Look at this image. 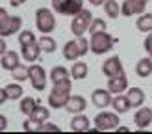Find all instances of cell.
<instances>
[{"instance_id": "1", "label": "cell", "mask_w": 152, "mask_h": 134, "mask_svg": "<svg viewBox=\"0 0 152 134\" xmlns=\"http://www.w3.org/2000/svg\"><path fill=\"white\" fill-rule=\"evenodd\" d=\"M71 88H72L71 78L61 80V82H56L54 88H52V91H50V95H48L50 108H56V110L65 108L67 102H69V99H71Z\"/></svg>"}, {"instance_id": "2", "label": "cell", "mask_w": 152, "mask_h": 134, "mask_svg": "<svg viewBox=\"0 0 152 134\" xmlns=\"http://www.w3.org/2000/svg\"><path fill=\"white\" fill-rule=\"evenodd\" d=\"M87 50H91V43L86 39V37H76L72 41H67L63 45V58L71 60V62H76L82 56L87 54Z\"/></svg>"}, {"instance_id": "3", "label": "cell", "mask_w": 152, "mask_h": 134, "mask_svg": "<svg viewBox=\"0 0 152 134\" xmlns=\"http://www.w3.org/2000/svg\"><path fill=\"white\" fill-rule=\"evenodd\" d=\"M20 26H22V19L19 15H7L6 7H0V35L10 37L20 32Z\"/></svg>"}, {"instance_id": "4", "label": "cell", "mask_w": 152, "mask_h": 134, "mask_svg": "<svg viewBox=\"0 0 152 134\" xmlns=\"http://www.w3.org/2000/svg\"><path fill=\"white\" fill-rule=\"evenodd\" d=\"M91 52L93 54H106V52H110L113 49V45L117 43V39L113 35H110L108 32H98V34H93L91 35Z\"/></svg>"}, {"instance_id": "5", "label": "cell", "mask_w": 152, "mask_h": 134, "mask_svg": "<svg viewBox=\"0 0 152 134\" xmlns=\"http://www.w3.org/2000/svg\"><path fill=\"white\" fill-rule=\"evenodd\" d=\"M35 26L41 34H52L56 30V19L48 7H37L35 11Z\"/></svg>"}, {"instance_id": "6", "label": "cell", "mask_w": 152, "mask_h": 134, "mask_svg": "<svg viewBox=\"0 0 152 134\" xmlns=\"http://www.w3.org/2000/svg\"><path fill=\"white\" fill-rule=\"evenodd\" d=\"M93 13L89 10H82L80 13H76L72 17V22H71V32L74 37H80L86 34V30H89L91 22H93Z\"/></svg>"}, {"instance_id": "7", "label": "cell", "mask_w": 152, "mask_h": 134, "mask_svg": "<svg viewBox=\"0 0 152 134\" xmlns=\"http://www.w3.org/2000/svg\"><path fill=\"white\" fill-rule=\"evenodd\" d=\"M119 125V116L113 112H100L95 116V127H98L100 130H117Z\"/></svg>"}, {"instance_id": "8", "label": "cell", "mask_w": 152, "mask_h": 134, "mask_svg": "<svg viewBox=\"0 0 152 134\" xmlns=\"http://www.w3.org/2000/svg\"><path fill=\"white\" fill-rule=\"evenodd\" d=\"M28 73H30V82H32L34 89H37V91H43L45 88H47V73H45V69L41 65H30L28 67Z\"/></svg>"}, {"instance_id": "9", "label": "cell", "mask_w": 152, "mask_h": 134, "mask_svg": "<svg viewBox=\"0 0 152 134\" xmlns=\"http://www.w3.org/2000/svg\"><path fill=\"white\" fill-rule=\"evenodd\" d=\"M150 0H124L121 4V13L124 17H132V15H141L145 13V7Z\"/></svg>"}, {"instance_id": "10", "label": "cell", "mask_w": 152, "mask_h": 134, "mask_svg": "<svg viewBox=\"0 0 152 134\" xmlns=\"http://www.w3.org/2000/svg\"><path fill=\"white\" fill-rule=\"evenodd\" d=\"M91 101L96 108H108L110 104L113 102V93L110 89H95L93 93H91Z\"/></svg>"}, {"instance_id": "11", "label": "cell", "mask_w": 152, "mask_h": 134, "mask_svg": "<svg viewBox=\"0 0 152 134\" xmlns=\"http://www.w3.org/2000/svg\"><path fill=\"white\" fill-rule=\"evenodd\" d=\"M102 73H104L108 78L115 77V74L124 73V69H123V62H121V58H119V56H111V58H108V60H106V62L102 63Z\"/></svg>"}, {"instance_id": "12", "label": "cell", "mask_w": 152, "mask_h": 134, "mask_svg": "<svg viewBox=\"0 0 152 134\" xmlns=\"http://www.w3.org/2000/svg\"><path fill=\"white\" fill-rule=\"evenodd\" d=\"M54 10L59 15H72L74 17L76 13H80L83 10V0H63V2L58 7H54Z\"/></svg>"}, {"instance_id": "13", "label": "cell", "mask_w": 152, "mask_h": 134, "mask_svg": "<svg viewBox=\"0 0 152 134\" xmlns=\"http://www.w3.org/2000/svg\"><path fill=\"white\" fill-rule=\"evenodd\" d=\"M108 89L113 95L124 93L126 89H128V77H126L124 73H121V74H115V77L108 78Z\"/></svg>"}, {"instance_id": "14", "label": "cell", "mask_w": 152, "mask_h": 134, "mask_svg": "<svg viewBox=\"0 0 152 134\" xmlns=\"http://www.w3.org/2000/svg\"><path fill=\"white\" fill-rule=\"evenodd\" d=\"M134 123H135V127H139V130H145L147 127H150V123H152V108L139 106V110L134 114Z\"/></svg>"}, {"instance_id": "15", "label": "cell", "mask_w": 152, "mask_h": 134, "mask_svg": "<svg viewBox=\"0 0 152 134\" xmlns=\"http://www.w3.org/2000/svg\"><path fill=\"white\" fill-rule=\"evenodd\" d=\"M20 52H22V58H24V62H30L34 63L37 62V58L41 54V45H39V39L35 43H30V45H24V47H20Z\"/></svg>"}, {"instance_id": "16", "label": "cell", "mask_w": 152, "mask_h": 134, "mask_svg": "<svg viewBox=\"0 0 152 134\" xmlns=\"http://www.w3.org/2000/svg\"><path fill=\"white\" fill-rule=\"evenodd\" d=\"M86 108H87V101L83 99L82 95H71V99L65 106V110L69 112V114H80V112H83Z\"/></svg>"}, {"instance_id": "17", "label": "cell", "mask_w": 152, "mask_h": 134, "mask_svg": "<svg viewBox=\"0 0 152 134\" xmlns=\"http://www.w3.org/2000/svg\"><path fill=\"white\" fill-rule=\"evenodd\" d=\"M0 63H2V67L6 71H13V69H17V67L20 65V58H19V54L15 50H7V52L2 54Z\"/></svg>"}, {"instance_id": "18", "label": "cell", "mask_w": 152, "mask_h": 134, "mask_svg": "<svg viewBox=\"0 0 152 134\" xmlns=\"http://www.w3.org/2000/svg\"><path fill=\"white\" fill-rule=\"evenodd\" d=\"M111 106L115 112H119V114H124V112H128L132 108V104H130V99H128V95H123V93H119L113 97V102H111Z\"/></svg>"}, {"instance_id": "19", "label": "cell", "mask_w": 152, "mask_h": 134, "mask_svg": "<svg viewBox=\"0 0 152 134\" xmlns=\"http://www.w3.org/2000/svg\"><path fill=\"white\" fill-rule=\"evenodd\" d=\"M128 99H130V104H132V108H139L143 106V102H145V91H143L141 88H130L128 89Z\"/></svg>"}, {"instance_id": "20", "label": "cell", "mask_w": 152, "mask_h": 134, "mask_svg": "<svg viewBox=\"0 0 152 134\" xmlns=\"http://www.w3.org/2000/svg\"><path fill=\"white\" fill-rule=\"evenodd\" d=\"M91 129L89 127V117L87 116H82V114H76L72 117V121H71V130L74 132H87Z\"/></svg>"}, {"instance_id": "21", "label": "cell", "mask_w": 152, "mask_h": 134, "mask_svg": "<svg viewBox=\"0 0 152 134\" xmlns=\"http://www.w3.org/2000/svg\"><path fill=\"white\" fill-rule=\"evenodd\" d=\"M135 73L141 78H148L152 74V58H141L137 63H135Z\"/></svg>"}, {"instance_id": "22", "label": "cell", "mask_w": 152, "mask_h": 134, "mask_svg": "<svg viewBox=\"0 0 152 134\" xmlns=\"http://www.w3.org/2000/svg\"><path fill=\"white\" fill-rule=\"evenodd\" d=\"M135 28L139 30V32H143V34H148V32H152V13H141L139 17H137V21H135Z\"/></svg>"}, {"instance_id": "23", "label": "cell", "mask_w": 152, "mask_h": 134, "mask_svg": "<svg viewBox=\"0 0 152 134\" xmlns=\"http://www.w3.org/2000/svg\"><path fill=\"white\" fill-rule=\"evenodd\" d=\"M87 73H89L87 63H86V62H80V60H76L74 65L71 67V77H72L74 80H83V78L87 77Z\"/></svg>"}, {"instance_id": "24", "label": "cell", "mask_w": 152, "mask_h": 134, "mask_svg": "<svg viewBox=\"0 0 152 134\" xmlns=\"http://www.w3.org/2000/svg\"><path fill=\"white\" fill-rule=\"evenodd\" d=\"M50 80L54 82H61V80H67V78H71V73L67 71V67H63V65H54L52 67V71H50Z\"/></svg>"}, {"instance_id": "25", "label": "cell", "mask_w": 152, "mask_h": 134, "mask_svg": "<svg viewBox=\"0 0 152 134\" xmlns=\"http://www.w3.org/2000/svg\"><path fill=\"white\" fill-rule=\"evenodd\" d=\"M37 104H39V102H37L34 97H22V99H20V104H19V110H20L24 116H30V114H32V112L37 108Z\"/></svg>"}, {"instance_id": "26", "label": "cell", "mask_w": 152, "mask_h": 134, "mask_svg": "<svg viewBox=\"0 0 152 134\" xmlns=\"http://www.w3.org/2000/svg\"><path fill=\"white\" fill-rule=\"evenodd\" d=\"M7 97H10L11 101H17V99H22V95H24V89H22L20 84H15V82H11V84L4 86Z\"/></svg>"}, {"instance_id": "27", "label": "cell", "mask_w": 152, "mask_h": 134, "mask_svg": "<svg viewBox=\"0 0 152 134\" xmlns=\"http://www.w3.org/2000/svg\"><path fill=\"white\" fill-rule=\"evenodd\" d=\"M104 11H106V15H108L110 19H117L119 15H123L121 13V6L115 2V0H106L104 2Z\"/></svg>"}, {"instance_id": "28", "label": "cell", "mask_w": 152, "mask_h": 134, "mask_svg": "<svg viewBox=\"0 0 152 134\" xmlns=\"http://www.w3.org/2000/svg\"><path fill=\"white\" fill-rule=\"evenodd\" d=\"M39 45H41V50L43 52H48V54H50V52H56V47H58L56 39H54V37H50L48 34H45L43 37H39Z\"/></svg>"}, {"instance_id": "29", "label": "cell", "mask_w": 152, "mask_h": 134, "mask_svg": "<svg viewBox=\"0 0 152 134\" xmlns=\"http://www.w3.org/2000/svg\"><path fill=\"white\" fill-rule=\"evenodd\" d=\"M22 130L24 132H43V123L35 121L34 117L28 116V119H24V123H22Z\"/></svg>"}, {"instance_id": "30", "label": "cell", "mask_w": 152, "mask_h": 134, "mask_svg": "<svg viewBox=\"0 0 152 134\" xmlns=\"http://www.w3.org/2000/svg\"><path fill=\"white\" fill-rule=\"evenodd\" d=\"M48 116H50L48 108L41 106V104H37V108L32 112V114H30V117H34L35 121H39V123H45V121H48Z\"/></svg>"}, {"instance_id": "31", "label": "cell", "mask_w": 152, "mask_h": 134, "mask_svg": "<svg viewBox=\"0 0 152 134\" xmlns=\"http://www.w3.org/2000/svg\"><path fill=\"white\" fill-rule=\"evenodd\" d=\"M106 30H108V22L100 17H96V19H93V22H91V26H89V34L93 35V34H98V32H106Z\"/></svg>"}, {"instance_id": "32", "label": "cell", "mask_w": 152, "mask_h": 134, "mask_svg": "<svg viewBox=\"0 0 152 134\" xmlns=\"http://www.w3.org/2000/svg\"><path fill=\"white\" fill-rule=\"evenodd\" d=\"M17 39H19V45H20V47H24V45H30V43H35V41H37L32 30H22V32H19V37H17Z\"/></svg>"}, {"instance_id": "33", "label": "cell", "mask_w": 152, "mask_h": 134, "mask_svg": "<svg viewBox=\"0 0 152 134\" xmlns=\"http://www.w3.org/2000/svg\"><path fill=\"white\" fill-rule=\"evenodd\" d=\"M11 77L17 80V82H24L26 78H30L28 67H26V65H19L17 69H13V71H11Z\"/></svg>"}, {"instance_id": "34", "label": "cell", "mask_w": 152, "mask_h": 134, "mask_svg": "<svg viewBox=\"0 0 152 134\" xmlns=\"http://www.w3.org/2000/svg\"><path fill=\"white\" fill-rule=\"evenodd\" d=\"M61 129L56 125V123H48V121H45L43 123V132H59Z\"/></svg>"}, {"instance_id": "35", "label": "cell", "mask_w": 152, "mask_h": 134, "mask_svg": "<svg viewBox=\"0 0 152 134\" xmlns=\"http://www.w3.org/2000/svg\"><path fill=\"white\" fill-rule=\"evenodd\" d=\"M143 47H145V50L148 52V56H152V32H148V35L145 37V41H143Z\"/></svg>"}, {"instance_id": "36", "label": "cell", "mask_w": 152, "mask_h": 134, "mask_svg": "<svg viewBox=\"0 0 152 134\" xmlns=\"http://www.w3.org/2000/svg\"><path fill=\"white\" fill-rule=\"evenodd\" d=\"M28 0H10V6L11 7H20L22 4H26Z\"/></svg>"}, {"instance_id": "37", "label": "cell", "mask_w": 152, "mask_h": 134, "mask_svg": "<svg viewBox=\"0 0 152 134\" xmlns=\"http://www.w3.org/2000/svg\"><path fill=\"white\" fill-rule=\"evenodd\" d=\"M7 129V119L6 116H0V130H6Z\"/></svg>"}, {"instance_id": "38", "label": "cell", "mask_w": 152, "mask_h": 134, "mask_svg": "<svg viewBox=\"0 0 152 134\" xmlns=\"http://www.w3.org/2000/svg\"><path fill=\"white\" fill-rule=\"evenodd\" d=\"M6 101H10V97H7V93H6V89L2 88V91H0V102H6Z\"/></svg>"}, {"instance_id": "39", "label": "cell", "mask_w": 152, "mask_h": 134, "mask_svg": "<svg viewBox=\"0 0 152 134\" xmlns=\"http://www.w3.org/2000/svg\"><path fill=\"white\" fill-rule=\"evenodd\" d=\"M87 2H89L91 6H104L106 0H87Z\"/></svg>"}, {"instance_id": "40", "label": "cell", "mask_w": 152, "mask_h": 134, "mask_svg": "<svg viewBox=\"0 0 152 134\" xmlns=\"http://www.w3.org/2000/svg\"><path fill=\"white\" fill-rule=\"evenodd\" d=\"M4 52H7V47H6V41L0 39V54H4Z\"/></svg>"}, {"instance_id": "41", "label": "cell", "mask_w": 152, "mask_h": 134, "mask_svg": "<svg viewBox=\"0 0 152 134\" xmlns=\"http://www.w3.org/2000/svg\"><path fill=\"white\" fill-rule=\"evenodd\" d=\"M117 132H130V129H126V127H117Z\"/></svg>"}, {"instance_id": "42", "label": "cell", "mask_w": 152, "mask_h": 134, "mask_svg": "<svg viewBox=\"0 0 152 134\" xmlns=\"http://www.w3.org/2000/svg\"><path fill=\"white\" fill-rule=\"evenodd\" d=\"M50 2H52V7H58L59 4L63 2V0H50Z\"/></svg>"}, {"instance_id": "43", "label": "cell", "mask_w": 152, "mask_h": 134, "mask_svg": "<svg viewBox=\"0 0 152 134\" xmlns=\"http://www.w3.org/2000/svg\"><path fill=\"white\" fill-rule=\"evenodd\" d=\"M150 58H152V56H150Z\"/></svg>"}]
</instances>
